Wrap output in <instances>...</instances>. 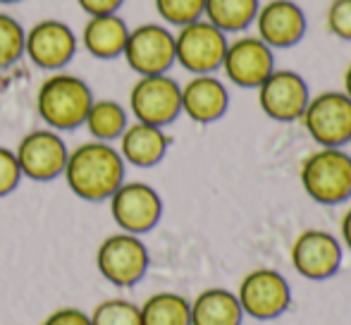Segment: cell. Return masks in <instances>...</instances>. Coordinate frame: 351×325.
<instances>
[{
	"label": "cell",
	"mask_w": 351,
	"mask_h": 325,
	"mask_svg": "<svg viewBox=\"0 0 351 325\" xmlns=\"http://www.w3.org/2000/svg\"><path fill=\"white\" fill-rule=\"evenodd\" d=\"M342 242L351 249V208L344 213V218H342Z\"/></svg>",
	"instance_id": "31"
},
{
	"label": "cell",
	"mask_w": 351,
	"mask_h": 325,
	"mask_svg": "<svg viewBox=\"0 0 351 325\" xmlns=\"http://www.w3.org/2000/svg\"><path fill=\"white\" fill-rule=\"evenodd\" d=\"M130 108L136 122L167 127L182 115V84L170 75L139 77L130 91Z\"/></svg>",
	"instance_id": "7"
},
{
	"label": "cell",
	"mask_w": 351,
	"mask_h": 325,
	"mask_svg": "<svg viewBox=\"0 0 351 325\" xmlns=\"http://www.w3.org/2000/svg\"><path fill=\"white\" fill-rule=\"evenodd\" d=\"M275 51L256 34H239L227 43L220 70L234 86L258 88L275 72Z\"/></svg>",
	"instance_id": "9"
},
{
	"label": "cell",
	"mask_w": 351,
	"mask_h": 325,
	"mask_svg": "<svg viewBox=\"0 0 351 325\" xmlns=\"http://www.w3.org/2000/svg\"><path fill=\"white\" fill-rule=\"evenodd\" d=\"M96 101L82 77L53 72L36 93V110L51 130L70 132L84 125L88 108Z\"/></svg>",
	"instance_id": "2"
},
{
	"label": "cell",
	"mask_w": 351,
	"mask_h": 325,
	"mask_svg": "<svg viewBox=\"0 0 351 325\" xmlns=\"http://www.w3.org/2000/svg\"><path fill=\"white\" fill-rule=\"evenodd\" d=\"M91 325H141V311L130 302L110 299L93 311Z\"/></svg>",
	"instance_id": "26"
},
{
	"label": "cell",
	"mask_w": 351,
	"mask_h": 325,
	"mask_svg": "<svg viewBox=\"0 0 351 325\" xmlns=\"http://www.w3.org/2000/svg\"><path fill=\"white\" fill-rule=\"evenodd\" d=\"M239 299L227 289H208L191 306V325H241Z\"/></svg>",
	"instance_id": "21"
},
{
	"label": "cell",
	"mask_w": 351,
	"mask_h": 325,
	"mask_svg": "<svg viewBox=\"0 0 351 325\" xmlns=\"http://www.w3.org/2000/svg\"><path fill=\"white\" fill-rule=\"evenodd\" d=\"M139 311L141 325H191V306L180 294H156Z\"/></svg>",
	"instance_id": "23"
},
{
	"label": "cell",
	"mask_w": 351,
	"mask_h": 325,
	"mask_svg": "<svg viewBox=\"0 0 351 325\" xmlns=\"http://www.w3.org/2000/svg\"><path fill=\"white\" fill-rule=\"evenodd\" d=\"M148 268V251L139 234L120 232L108 237L98 249V270L117 287L139 282Z\"/></svg>",
	"instance_id": "15"
},
{
	"label": "cell",
	"mask_w": 351,
	"mask_h": 325,
	"mask_svg": "<svg viewBox=\"0 0 351 325\" xmlns=\"http://www.w3.org/2000/svg\"><path fill=\"white\" fill-rule=\"evenodd\" d=\"M301 122L320 149H344L351 144V98L344 91L311 96Z\"/></svg>",
	"instance_id": "5"
},
{
	"label": "cell",
	"mask_w": 351,
	"mask_h": 325,
	"mask_svg": "<svg viewBox=\"0 0 351 325\" xmlns=\"http://www.w3.org/2000/svg\"><path fill=\"white\" fill-rule=\"evenodd\" d=\"M170 139L162 132V127H153L146 122L127 125L120 136V156L125 162L136 167H153L158 165L167 154Z\"/></svg>",
	"instance_id": "19"
},
{
	"label": "cell",
	"mask_w": 351,
	"mask_h": 325,
	"mask_svg": "<svg viewBox=\"0 0 351 325\" xmlns=\"http://www.w3.org/2000/svg\"><path fill=\"white\" fill-rule=\"evenodd\" d=\"M84 125L96 141L110 144V141L120 139L122 132L127 130V110L117 101H108V98L93 101Z\"/></svg>",
	"instance_id": "22"
},
{
	"label": "cell",
	"mask_w": 351,
	"mask_h": 325,
	"mask_svg": "<svg viewBox=\"0 0 351 325\" xmlns=\"http://www.w3.org/2000/svg\"><path fill=\"white\" fill-rule=\"evenodd\" d=\"M43 325H91V318L79 309H62L53 313Z\"/></svg>",
	"instance_id": "30"
},
{
	"label": "cell",
	"mask_w": 351,
	"mask_h": 325,
	"mask_svg": "<svg viewBox=\"0 0 351 325\" xmlns=\"http://www.w3.org/2000/svg\"><path fill=\"white\" fill-rule=\"evenodd\" d=\"M230 36L208 19H196L175 29V62L189 75H215L222 67Z\"/></svg>",
	"instance_id": "4"
},
{
	"label": "cell",
	"mask_w": 351,
	"mask_h": 325,
	"mask_svg": "<svg viewBox=\"0 0 351 325\" xmlns=\"http://www.w3.org/2000/svg\"><path fill=\"white\" fill-rule=\"evenodd\" d=\"M79 36L62 19H41L27 29L24 36V56L46 72H60L77 56Z\"/></svg>",
	"instance_id": "8"
},
{
	"label": "cell",
	"mask_w": 351,
	"mask_h": 325,
	"mask_svg": "<svg viewBox=\"0 0 351 325\" xmlns=\"http://www.w3.org/2000/svg\"><path fill=\"white\" fill-rule=\"evenodd\" d=\"M241 304V311L249 313L256 321H273L282 316L289 309L291 292L287 280L282 278L278 270L261 268L254 270L244 278L237 294Z\"/></svg>",
	"instance_id": "14"
},
{
	"label": "cell",
	"mask_w": 351,
	"mask_h": 325,
	"mask_svg": "<svg viewBox=\"0 0 351 325\" xmlns=\"http://www.w3.org/2000/svg\"><path fill=\"white\" fill-rule=\"evenodd\" d=\"M14 3H22V0H0V5H14Z\"/></svg>",
	"instance_id": "33"
},
{
	"label": "cell",
	"mask_w": 351,
	"mask_h": 325,
	"mask_svg": "<svg viewBox=\"0 0 351 325\" xmlns=\"http://www.w3.org/2000/svg\"><path fill=\"white\" fill-rule=\"evenodd\" d=\"M230 108V91L215 75H191L182 86V112L199 125L217 122Z\"/></svg>",
	"instance_id": "17"
},
{
	"label": "cell",
	"mask_w": 351,
	"mask_h": 325,
	"mask_svg": "<svg viewBox=\"0 0 351 325\" xmlns=\"http://www.w3.org/2000/svg\"><path fill=\"white\" fill-rule=\"evenodd\" d=\"M325 27L339 41H351V0H332L328 5Z\"/></svg>",
	"instance_id": "27"
},
{
	"label": "cell",
	"mask_w": 351,
	"mask_h": 325,
	"mask_svg": "<svg viewBox=\"0 0 351 325\" xmlns=\"http://www.w3.org/2000/svg\"><path fill=\"white\" fill-rule=\"evenodd\" d=\"M256 91H258L261 110L275 122L301 120L311 101V88L304 77L294 70H280V67H275L273 75Z\"/></svg>",
	"instance_id": "11"
},
{
	"label": "cell",
	"mask_w": 351,
	"mask_h": 325,
	"mask_svg": "<svg viewBox=\"0 0 351 325\" xmlns=\"http://www.w3.org/2000/svg\"><path fill=\"white\" fill-rule=\"evenodd\" d=\"M204 5L206 0H153L158 19L170 29L204 19Z\"/></svg>",
	"instance_id": "25"
},
{
	"label": "cell",
	"mask_w": 351,
	"mask_h": 325,
	"mask_svg": "<svg viewBox=\"0 0 351 325\" xmlns=\"http://www.w3.org/2000/svg\"><path fill=\"white\" fill-rule=\"evenodd\" d=\"M261 0H206L204 19H208L213 27L232 34H246L256 22Z\"/></svg>",
	"instance_id": "20"
},
{
	"label": "cell",
	"mask_w": 351,
	"mask_h": 325,
	"mask_svg": "<svg viewBox=\"0 0 351 325\" xmlns=\"http://www.w3.org/2000/svg\"><path fill=\"white\" fill-rule=\"evenodd\" d=\"M256 36L265 41L275 53L289 51L304 41L308 32L306 10L296 0H265L256 14Z\"/></svg>",
	"instance_id": "10"
},
{
	"label": "cell",
	"mask_w": 351,
	"mask_h": 325,
	"mask_svg": "<svg viewBox=\"0 0 351 325\" xmlns=\"http://www.w3.org/2000/svg\"><path fill=\"white\" fill-rule=\"evenodd\" d=\"M24 36L27 29L17 17L0 12V70H8L24 58Z\"/></svg>",
	"instance_id": "24"
},
{
	"label": "cell",
	"mask_w": 351,
	"mask_h": 325,
	"mask_svg": "<svg viewBox=\"0 0 351 325\" xmlns=\"http://www.w3.org/2000/svg\"><path fill=\"white\" fill-rule=\"evenodd\" d=\"M130 29L132 27L125 22V17H120V12L96 14V17H86L79 34V43L88 56L98 60H115L122 58Z\"/></svg>",
	"instance_id": "18"
},
{
	"label": "cell",
	"mask_w": 351,
	"mask_h": 325,
	"mask_svg": "<svg viewBox=\"0 0 351 325\" xmlns=\"http://www.w3.org/2000/svg\"><path fill=\"white\" fill-rule=\"evenodd\" d=\"M14 156L22 177L34 182H51L62 175L70 151L56 130H36L19 141Z\"/></svg>",
	"instance_id": "13"
},
{
	"label": "cell",
	"mask_w": 351,
	"mask_h": 325,
	"mask_svg": "<svg viewBox=\"0 0 351 325\" xmlns=\"http://www.w3.org/2000/svg\"><path fill=\"white\" fill-rule=\"evenodd\" d=\"M67 186L84 201H106L125 182V160L120 151L106 141H88L67 156Z\"/></svg>",
	"instance_id": "1"
},
{
	"label": "cell",
	"mask_w": 351,
	"mask_h": 325,
	"mask_svg": "<svg viewBox=\"0 0 351 325\" xmlns=\"http://www.w3.org/2000/svg\"><path fill=\"white\" fill-rule=\"evenodd\" d=\"M122 58L139 77L167 75L175 65V29L162 22H146L130 29Z\"/></svg>",
	"instance_id": "6"
},
{
	"label": "cell",
	"mask_w": 351,
	"mask_h": 325,
	"mask_svg": "<svg viewBox=\"0 0 351 325\" xmlns=\"http://www.w3.org/2000/svg\"><path fill=\"white\" fill-rule=\"evenodd\" d=\"M82 12L86 17H96V14H115L125 5V0H77Z\"/></svg>",
	"instance_id": "29"
},
{
	"label": "cell",
	"mask_w": 351,
	"mask_h": 325,
	"mask_svg": "<svg viewBox=\"0 0 351 325\" xmlns=\"http://www.w3.org/2000/svg\"><path fill=\"white\" fill-rule=\"evenodd\" d=\"M304 191L320 206H339L351 199V154L318 149L301 165Z\"/></svg>",
	"instance_id": "3"
},
{
	"label": "cell",
	"mask_w": 351,
	"mask_h": 325,
	"mask_svg": "<svg viewBox=\"0 0 351 325\" xmlns=\"http://www.w3.org/2000/svg\"><path fill=\"white\" fill-rule=\"evenodd\" d=\"M110 213L125 232L143 234L156 228L162 215L160 194L143 182H122L110 196Z\"/></svg>",
	"instance_id": "12"
},
{
	"label": "cell",
	"mask_w": 351,
	"mask_h": 325,
	"mask_svg": "<svg viewBox=\"0 0 351 325\" xmlns=\"http://www.w3.org/2000/svg\"><path fill=\"white\" fill-rule=\"evenodd\" d=\"M291 263L299 275L308 280H328L339 270L342 244L335 234L325 230H306L291 246Z\"/></svg>",
	"instance_id": "16"
},
{
	"label": "cell",
	"mask_w": 351,
	"mask_h": 325,
	"mask_svg": "<svg viewBox=\"0 0 351 325\" xmlns=\"http://www.w3.org/2000/svg\"><path fill=\"white\" fill-rule=\"evenodd\" d=\"M19 180H22V170L14 151L0 146V196H8L17 189Z\"/></svg>",
	"instance_id": "28"
},
{
	"label": "cell",
	"mask_w": 351,
	"mask_h": 325,
	"mask_svg": "<svg viewBox=\"0 0 351 325\" xmlns=\"http://www.w3.org/2000/svg\"><path fill=\"white\" fill-rule=\"evenodd\" d=\"M342 91L351 98V62H349L347 70H344V88H342Z\"/></svg>",
	"instance_id": "32"
}]
</instances>
